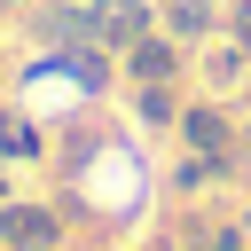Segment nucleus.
I'll return each mask as SVG.
<instances>
[{
  "label": "nucleus",
  "instance_id": "1",
  "mask_svg": "<svg viewBox=\"0 0 251 251\" xmlns=\"http://www.w3.org/2000/svg\"><path fill=\"white\" fill-rule=\"evenodd\" d=\"M0 243L8 251H55L63 243V220L47 204H0Z\"/></svg>",
  "mask_w": 251,
  "mask_h": 251
},
{
  "label": "nucleus",
  "instance_id": "2",
  "mask_svg": "<svg viewBox=\"0 0 251 251\" xmlns=\"http://www.w3.org/2000/svg\"><path fill=\"white\" fill-rule=\"evenodd\" d=\"M149 39V0H102L94 8V47H133Z\"/></svg>",
  "mask_w": 251,
  "mask_h": 251
},
{
  "label": "nucleus",
  "instance_id": "3",
  "mask_svg": "<svg viewBox=\"0 0 251 251\" xmlns=\"http://www.w3.org/2000/svg\"><path fill=\"white\" fill-rule=\"evenodd\" d=\"M31 39H47V47H94V8H39Z\"/></svg>",
  "mask_w": 251,
  "mask_h": 251
},
{
  "label": "nucleus",
  "instance_id": "4",
  "mask_svg": "<svg viewBox=\"0 0 251 251\" xmlns=\"http://www.w3.org/2000/svg\"><path fill=\"white\" fill-rule=\"evenodd\" d=\"M126 71H133V78H141V86H165V78H173V71H180V47H173V39H157V31H149V39H133V47H126Z\"/></svg>",
  "mask_w": 251,
  "mask_h": 251
},
{
  "label": "nucleus",
  "instance_id": "5",
  "mask_svg": "<svg viewBox=\"0 0 251 251\" xmlns=\"http://www.w3.org/2000/svg\"><path fill=\"white\" fill-rule=\"evenodd\" d=\"M180 133H188L196 157H220V149H227V118H220V110H180Z\"/></svg>",
  "mask_w": 251,
  "mask_h": 251
},
{
  "label": "nucleus",
  "instance_id": "6",
  "mask_svg": "<svg viewBox=\"0 0 251 251\" xmlns=\"http://www.w3.org/2000/svg\"><path fill=\"white\" fill-rule=\"evenodd\" d=\"M165 24H173V39H204L212 31V0H165Z\"/></svg>",
  "mask_w": 251,
  "mask_h": 251
},
{
  "label": "nucleus",
  "instance_id": "7",
  "mask_svg": "<svg viewBox=\"0 0 251 251\" xmlns=\"http://www.w3.org/2000/svg\"><path fill=\"white\" fill-rule=\"evenodd\" d=\"M141 126H180V110H173L165 86H141Z\"/></svg>",
  "mask_w": 251,
  "mask_h": 251
},
{
  "label": "nucleus",
  "instance_id": "8",
  "mask_svg": "<svg viewBox=\"0 0 251 251\" xmlns=\"http://www.w3.org/2000/svg\"><path fill=\"white\" fill-rule=\"evenodd\" d=\"M0 149H8V157H24V149H39V133H31L24 118H8V110H0Z\"/></svg>",
  "mask_w": 251,
  "mask_h": 251
},
{
  "label": "nucleus",
  "instance_id": "9",
  "mask_svg": "<svg viewBox=\"0 0 251 251\" xmlns=\"http://www.w3.org/2000/svg\"><path fill=\"white\" fill-rule=\"evenodd\" d=\"M227 39H235V47H251V0H235V8H227Z\"/></svg>",
  "mask_w": 251,
  "mask_h": 251
},
{
  "label": "nucleus",
  "instance_id": "10",
  "mask_svg": "<svg viewBox=\"0 0 251 251\" xmlns=\"http://www.w3.org/2000/svg\"><path fill=\"white\" fill-rule=\"evenodd\" d=\"M8 8H24V0H0V16H8Z\"/></svg>",
  "mask_w": 251,
  "mask_h": 251
}]
</instances>
